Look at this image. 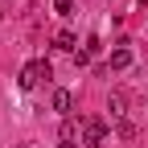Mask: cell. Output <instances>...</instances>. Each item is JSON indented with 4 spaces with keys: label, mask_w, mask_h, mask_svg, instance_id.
Returning a JSON list of instances; mask_svg holds the SVG:
<instances>
[{
    "label": "cell",
    "mask_w": 148,
    "mask_h": 148,
    "mask_svg": "<svg viewBox=\"0 0 148 148\" xmlns=\"http://www.w3.org/2000/svg\"><path fill=\"white\" fill-rule=\"evenodd\" d=\"M103 136H107V119H103V115H95V119L82 123V144H86V148H99Z\"/></svg>",
    "instance_id": "1"
},
{
    "label": "cell",
    "mask_w": 148,
    "mask_h": 148,
    "mask_svg": "<svg viewBox=\"0 0 148 148\" xmlns=\"http://www.w3.org/2000/svg\"><path fill=\"white\" fill-rule=\"evenodd\" d=\"M49 74H53V70H49V62H29V66L21 70V90H33L41 78H49Z\"/></svg>",
    "instance_id": "2"
},
{
    "label": "cell",
    "mask_w": 148,
    "mask_h": 148,
    "mask_svg": "<svg viewBox=\"0 0 148 148\" xmlns=\"http://www.w3.org/2000/svg\"><path fill=\"white\" fill-rule=\"evenodd\" d=\"M58 148H78V123H74V119H62V127H58Z\"/></svg>",
    "instance_id": "3"
},
{
    "label": "cell",
    "mask_w": 148,
    "mask_h": 148,
    "mask_svg": "<svg viewBox=\"0 0 148 148\" xmlns=\"http://www.w3.org/2000/svg\"><path fill=\"white\" fill-rule=\"evenodd\" d=\"M53 111H58V115H66V119H70V111H74V95H70L66 86H58V90H53Z\"/></svg>",
    "instance_id": "4"
},
{
    "label": "cell",
    "mask_w": 148,
    "mask_h": 148,
    "mask_svg": "<svg viewBox=\"0 0 148 148\" xmlns=\"http://www.w3.org/2000/svg\"><path fill=\"white\" fill-rule=\"evenodd\" d=\"M132 66V49H127V41H119V49H111V70H127Z\"/></svg>",
    "instance_id": "5"
},
{
    "label": "cell",
    "mask_w": 148,
    "mask_h": 148,
    "mask_svg": "<svg viewBox=\"0 0 148 148\" xmlns=\"http://www.w3.org/2000/svg\"><path fill=\"white\" fill-rule=\"evenodd\" d=\"M74 45H78V37H74L70 29H62L58 37H53V49H62V53H74Z\"/></svg>",
    "instance_id": "6"
},
{
    "label": "cell",
    "mask_w": 148,
    "mask_h": 148,
    "mask_svg": "<svg viewBox=\"0 0 148 148\" xmlns=\"http://www.w3.org/2000/svg\"><path fill=\"white\" fill-rule=\"evenodd\" d=\"M123 107H127V99L119 95V90H115V95H111V99H107V115H111V119H115V123H119V119H123Z\"/></svg>",
    "instance_id": "7"
},
{
    "label": "cell",
    "mask_w": 148,
    "mask_h": 148,
    "mask_svg": "<svg viewBox=\"0 0 148 148\" xmlns=\"http://www.w3.org/2000/svg\"><path fill=\"white\" fill-rule=\"evenodd\" d=\"M115 136H119V140H132V136H136V127L127 123V119H119V123H115Z\"/></svg>",
    "instance_id": "8"
},
{
    "label": "cell",
    "mask_w": 148,
    "mask_h": 148,
    "mask_svg": "<svg viewBox=\"0 0 148 148\" xmlns=\"http://www.w3.org/2000/svg\"><path fill=\"white\" fill-rule=\"evenodd\" d=\"M53 8H58V16H70V12H74V0H58Z\"/></svg>",
    "instance_id": "9"
},
{
    "label": "cell",
    "mask_w": 148,
    "mask_h": 148,
    "mask_svg": "<svg viewBox=\"0 0 148 148\" xmlns=\"http://www.w3.org/2000/svg\"><path fill=\"white\" fill-rule=\"evenodd\" d=\"M144 4H148V0H140V8H144Z\"/></svg>",
    "instance_id": "10"
},
{
    "label": "cell",
    "mask_w": 148,
    "mask_h": 148,
    "mask_svg": "<svg viewBox=\"0 0 148 148\" xmlns=\"http://www.w3.org/2000/svg\"><path fill=\"white\" fill-rule=\"evenodd\" d=\"M16 148H21V144H16Z\"/></svg>",
    "instance_id": "11"
}]
</instances>
